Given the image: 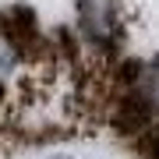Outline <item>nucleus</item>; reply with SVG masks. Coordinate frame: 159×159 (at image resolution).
Instances as JSON below:
<instances>
[{
	"instance_id": "obj_1",
	"label": "nucleus",
	"mask_w": 159,
	"mask_h": 159,
	"mask_svg": "<svg viewBox=\"0 0 159 159\" xmlns=\"http://www.w3.org/2000/svg\"><path fill=\"white\" fill-rule=\"evenodd\" d=\"M78 32L92 50H113L120 39V0H78Z\"/></svg>"
},
{
	"instance_id": "obj_4",
	"label": "nucleus",
	"mask_w": 159,
	"mask_h": 159,
	"mask_svg": "<svg viewBox=\"0 0 159 159\" xmlns=\"http://www.w3.org/2000/svg\"><path fill=\"white\" fill-rule=\"evenodd\" d=\"M53 159H71V156H53Z\"/></svg>"
},
{
	"instance_id": "obj_3",
	"label": "nucleus",
	"mask_w": 159,
	"mask_h": 159,
	"mask_svg": "<svg viewBox=\"0 0 159 159\" xmlns=\"http://www.w3.org/2000/svg\"><path fill=\"white\" fill-rule=\"evenodd\" d=\"M25 67H29V53H25L21 32L0 25V92L18 85V78H21Z\"/></svg>"
},
{
	"instance_id": "obj_2",
	"label": "nucleus",
	"mask_w": 159,
	"mask_h": 159,
	"mask_svg": "<svg viewBox=\"0 0 159 159\" xmlns=\"http://www.w3.org/2000/svg\"><path fill=\"white\" fill-rule=\"evenodd\" d=\"M124 92H127V106L142 120H159V57L138 64Z\"/></svg>"
}]
</instances>
